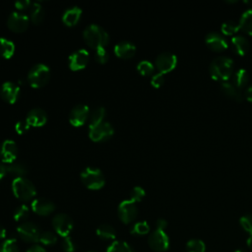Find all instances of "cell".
<instances>
[{"mask_svg": "<svg viewBox=\"0 0 252 252\" xmlns=\"http://www.w3.org/2000/svg\"><path fill=\"white\" fill-rule=\"evenodd\" d=\"M233 73V60L227 56H218L210 64V74L214 80L228 81Z\"/></svg>", "mask_w": 252, "mask_h": 252, "instance_id": "1", "label": "cell"}, {"mask_svg": "<svg viewBox=\"0 0 252 252\" xmlns=\"http://www.w3.org/2000/svg\"><path fill=\"white\" fill-rule=\"evenodd\" d=\"M83 37L85 42L94 50L104 47L109 41V35L106 31L95 24L89 25L84 30Z\"/></svg>", "mask_w": 252, "mask_h": 252, "instance_id": "2", "label": "cell"}, {"mask_svg": "<svg viewBox=\"0 0 252 252\" xmlns=\"http://www.w3.org/2000/svg\"><path fill=\"white\" fill-rule=\"evenodd\" d=\"M12 191L22 201L32 200L36 194L34 185L26 177H16L12 182Z\"/></svg>", "mask_w": 252, "mask_h": 252, "instance_id": "3", "label": "cell"}, {"mask_svg": "<svg viewBox=\"0 0 252 252\" xmlns=\"http://www.w3.org/2000/svg\"><path fill=\"white\" fill-rule=\"evenodd\" d=\"M83 184L91 190H98L104 186L105 178L100 169L96 167H86L81 172Z\"/></svg>", "mask_w": 252, "mask_h": 252, "instance_id": "4", "label": "cell"}, {"mask_svg": "<svg viewBox=\"0 0 252 252\" xmlns=\"http://www.w3.org/2000/svg\"><path fill=\"white\" fill-rule=\"evenodd\" d=\"M50 78L49 67L45 64L38 63L31 68L28 74V81L32 88L43 87Z\"/></svg>", "mask_w": 252, "mask_h": 252, "instance_id": "5", "label": "cell"}, {"mask_svg": "<svg viewBox=\"0 0 252 252\" xmlns=\"http://www.w3.org/2000/svg\"><path fill=\"white\" fill-rule=\"evenodd\" d=\"M114 129L107 121L95 125H89V137L94 142H104L112 137Z\"/></svg>", "mask_w": 252, "mask_h": 252, "instance_id": "6", "label": "cell"}, {"mask_svg": "<svg viewBox=\"0 0 252 252\" xmlns=\"http://www.w3.org/2000/svg\"><path fill=\"white\" fill-rule=\"evenodd\" d=\"M17 232L20 238L26 242H37L40 237V230L38 226L32 222L25 221L17 227Z\"/></svg>", "mask_w": 252, "mask_h": 252, "instance_id": "7", "label": "cell"}, {"mask_svg": "<svg viewBox=\"0 0 252 252\" xmlns=\"http://www.w3.org/2000/svg\"><path fill=\"white\" fill-rule=\"evenodd\" d=\"M150 247L157 252H163L169 247V238L164 232V229L157 228L149 236Z\"/></svg>", "mask_w": 252, "mask_h": 252, "instance_id": "8", "label": "cell"}, {"mask_svg": "<svg viewBox=\"0 0 252 252\" xmlns=\"http://www.w3.org/2000/svg\"><path fill=\"white\" fill-rule=\"evenodd\" d=\"M52 226L60 236L66 237L73 229V220L66 214H57L52 219Z\"/></svg>", "mask_w": 252, "mask_h": 252, "instance_id": "9", "label": "cell"}, {"mask_svg": "<svg viewBox=\"0 0 252 252\" xmlns=\"http://www.w3.org/2000/svg\"><path fill=\"white\" fill-rule=\"evenodd\" d=\"M118 217L124 223H130L132 222L137 215H138V208L136 206V203L129 200L122 201L118 206Z\"/></svg>", "mask_w": 252, "mask_h": 252, "instance_id": "10", "label": "cell"}, {"mask_svg": "<svg viewBox=\"0 0 252 252\" xmlns=\"http://www.w3.org/2000/svg\"><path fill=\"white\" fill-rule=\"evenodd\" d=\"M155 63H156V67L159 71V73L165 74V73L172 71L175 68V66L177 64V57L175 54L165 51V52H162L159 55H158Z\"/></svg>", "mask_w": 252, "mask_h": 252, "instance_id": "11", "label": "cell"}, {"mask_svg": "<svg viewBox=\"0 0 252 252\" xmlns=\"http://www.w3.org/2000/svg\"><path fill=\"white\" fill-rule=\"evenodd\" d=\"M90 117V109L88 105L84 103H79L75 105L70 114H69V121L75 127H80L85 124V122Z\"/></svg>", "mask_w": 252, "mask_h": 252, "instance_id": "12", "label": "cell"}, {"mask_svg": "<svg viewBox=\"0 0 252 252\" xmlns=\"http://www.w3.org/2000/svg\"><path fill=\"white\" fill-rule=\"evenodd\" d=\"M7 25L15 32H23L29 26V17L20 12H13L8 17Z\"/></svg>", "mask_w": 252, "mask_h": 252, "instance_id": "13", "label": "cell"}, {"mask_svg": "<svg viewBox=\"0 0 252 252\" xmlns=\"http://www.w3.org/2000/svg\"><path fill=\"white\" fill-rule=\"evenodd\" d=\"M90 55L86 49H78L69 56V68L73 71L84 69L89 63Z\"/></svg>", "mask_w": 252, "mask_h": 252, "instance_id": "14", "label": "cell"}, {"mask_svg": "<svg viewBox=\"0 0 252 252\" xmlns=\"http://www.w3.org/2000/svg\"><path fill=\"white\" fill-rule=\"evenodd\" d=\"M18 156V147L15 141L5 140L0 148V158L1 160L7 163H12Z\"/></svg>", "mask_w": 252, "mask_h": 252, "instance_id": "15", "label": "cell"}, {"mask_svg": "<svg viewBox=\"0 0 252 252\" xmlns=\"http://www.w3.org/2000/svg\"><path fill=\"white\" fill-rule=\"evenodd\" d=\"M20 87L10 81L2 84L0 89L1 97L9 103H15L20 96Z\"/></svg>", "mask_w": 252, "mask_h": 252, "instance_id": "16", "label": "cell"}, {"mask_svg": "<svg viewBox=\"0 0 252 252\" xmlns=\"http://www.w3.org/2000/svg\"><path fill=\"white\" fill-rule=\"evenodd\" d=\"M205 42L208 47L214 51H222L228 46L225 37L217 32H209L205 37Z\"/></svg>", "mask_w": 252, "mask_h": 252, "instance_id": "17", "label": "cell"}, {"mask_svg": "<svg viewBox=\"0 0 252 252\" xmlns=\"http://www.w3.org/2000/svg\"><path fill=\"white\" fill-rule=\"evenodd\" d=\"M55 209V205L48 199L37 198L32 203V210L39 216H48Z\"/></svg>", "mask_w": 252, "mask_h": 252, "instance_id": "18", "label": "cell"}, {"mask_svg": "<svg viewBox=\"0 0 252 252\" xmlns=\"http://www.w3.org/2000/svg\"><path fill=\"white\" fill-rule=\"evenodd\" d=\"M26 120L28 121L30 126L40 127L46 123L47 115H46V112L42 108L35 107L29 111Z\"/></svg>", "mask_w": 252, "mask_h": 252, "instance_id": "19", "label": "cell"}, {"mask_svg": "<svg viewBox=\"0 0 252 252\" xmlns=\"http://www.w3.org/2000/svg\"><path fill=\"white\" fill-rule=\"evenodd\" d=\"M136 52V46L130 41H119L114 46V53L117 57L122 59H128L134 56Z\"/></svg>", "mask_w": 252, "mask_h": 252, "instance_id": "20", "label": "cell"}, {"mask_svg": "<svg viewBox=\"0 0 252 252\" xmlns=\"http://www.w3.org/2000/svg\"><path fill=\"white\" fill-rule=\"evenodd\" d=\"M81 15H82V10L79 7L77 6L70 7L67 10H65V12L63 13L62 21L66 26L73 27L77 25L78 22L80 21Z\"/></svg>", "mask_w": 252, "mask_h": 252, "instance_id": "21", "label": "cell"}, {"mask_svg": "<svg viewBox=\"0 0 252 252\" xmlns=\"http://www.w3.org/2000/svg\"><path fill=\"white\" fill-rule=\"evenodd\" d=\"M220 89L228 97L234 100L241 101L243 98L240 89L236 87L232 82H229V81L220 82Z\"/></svg>", "mask_w": 252, "mask_h": 252, "instance_id": "22", "label": "cell"}, {"mask_svg": "<svg viewBox=\"0 0 252 252\" xmlns=\"http://www.w3.org/2000/svg\"><path fill=\"white\" fill-rule=\"evenodd\" d=\"M231 44H232L234 52H236L238 55H241V56L244 55L247 52V50L249 49V42H248L247 38L240 34L232 36Z\"/></svg>", "mask_w": 252, "mask_h": 252, "instance_id": "23", "label": "cell"}, {"mask_svg": "<svg viewBox=\"0 0 252 252\" xmlns=\"http://www.w3.org/2000/svg\"><path fill=\"white\" fill-rule=\"evenodd\" d=\"M6 171L16 177H24L28 173V167L22 161H14L6 165Z\"/></svg>", "mask_w": 252, "mask_h": 252, "instance_id": "24", "label": "cell"}, {"mask_svg": "<svg viewBox=\"0 0 252 252\" xmlns=\"http://www.w3.org/2000/svg\"><path fill=\"white\" fill-rule=\"evenodd\" d=\"M239 25L240 29L252 35V8H249L242 13L239 20Z\"/></svg>", "mask_w": 252, "mask_h": 252, "instance_id": "25", "label": "cell"}, {"mask_svg": "<svg viewBox=\"0 0 252 252\" xmlns=\"http://www.w3.org/2000/svg\"><path fill=\"white\" fill-rule=\"evenodd\" d=\"M15 52V44L13 41L0 37V56L3 58H10Z\"/></svg>", "mask_w": 252, "mask_h": 252, "instance_id": "26", "label": "cell"}, {"mask_svg": "<svg viewBox=\"0 0 252 252\" xmlns=\"http://www.w3.org/2000/svg\"><path fill=\"white\" fill-rule=\"evenodd\" d=\"M30 17L33 24H39L44 17V10L39 3H32L30 7Z\"/></svg>", "mask_w": 252, "mask_h": 252, "instance_id": "27", "label": "cell"}, {"mask_svg": "<svg viewBox=\"0 0 252 252\" xmlns=\"http://www.w3.org/2000/svg\"><path fill=\"white\" fill-rule=\"evenodd\" d=\"M249 79V75L247 73V71L243 68H239L237 69L234 74H233V79H232V83L238 87L239 89H241L242 87H244Z\"/></svg>", "mask_w": 252, "mask_h": 252, "instance_id": "28", "label": "cell"}, {"mask_svg": "<svg viewBox=\"0 0 252 252\" xmlns=\"http://www.w3.org/2000/svg\"><path fill=\"white\" fill-rule=\"evenodd\" d=\"M96 235L102 239H114L115 230L109 224H101L96 228Z\"/></svg>", "mask_w": 252, "mask_h": 252, "instance_id": "29", "label": "cell"}, {"mask_svg": "<svg viewBox=\"0 0 252 252\" xmlns=\"http://www.w3.org/2000/svg\"><path fill=\"white\" fill-rule=\"evenodd\" d=\"M240 29V25L239 22H236L234 20H228L222 23L221 27H220V31L223 34L226 35H230L233 34L235 32H238V30Z\"/></svg>", "mask_w": 252, "mask_h": 252, "instance_id": "30", "label": "cell"}, {"mask_svg": "<svg viewBox=\"0 0 252 252\" xmlns=\"http://www.w3.org/2000/svg\"><path fill=\"white\" fill-rule=\"evenodd\" d=\"M106 252H134L132 247L125 241H113Z\"/></svg>", "mask_w": 252, "mask_h": 252, "instance_id": "31", "label": "cell"}, {"mask_svg": "<svg viewBox=\"0 0 252 252\" xmlns=\"http://www.w3.org/2000/svg\"><path fill=\"white\" fill-rule=\"evenodd\" d=\"M106 115V111L104 107H97L95 108L90 116V125H95L102 121H104V117Z\"/></svg>", "mask_w": 252, "mask_h": 252, "instance_id": "32", "label": "cell"}, {"mask_svg": "<svg viewBox=\"0 0 252 252\" xmlns=\"http://www.w3.org/2000/svg\"><path fill=\"white\" fill-rule=\"evenodd\" d=\"M206 245L201 239H191L186 243L187 252H205Z\"/></svg>", "mask_w": 252, "mask_h": 252, "instance_id": "33", "label": "cell"}, {"mask_svg": "<svg viewBox=\"0 0 252 252\" xmlns=\"http://www.w3.org/2000/svg\"><path fill=\"white\" fill-rule=\"evenodd\" d=\"M150 231V225L147 221H138L133 224L130 232L134 235H145Z\"/></svg>", "mask_w": 252, "mask_h": 252, "instance_id": "34", "label": "cell"}, {"mask_svg": "<svg viewBox=\"0 0 252 252\" xmlns=\"http://www.w3.org/2000/svg\"><path fill=\"white\" fill-rule=\"evenodd\" d=\"M0 252H19L17 240L15 238H7L0 245Z\"/></svg>", "mask_w": 252, "mask_h": 252, "instance_id": "35", "label": "cell"}, {"mask_svg": "<svg viewBox=\"0 0 252 252\" xmlns=\"http://www.w3.org/2000/svg\"><path fill=\"white\" fill-rule=\"evenodd\" d=\"M155 66L154 64L149 60H142L137 65L138 72L143 76H149L154 72Z\"/></svg>", "mask_w": 252, "mask_h": 252, "instance_id": "36", "label": "cell"}, {"mask_svg": "<svg viewBox=\"0 0 252 252\" xmlns=\"http://www.w3.org/2000/svg\"><path fill=\"white\" fill-rule=\"evenodd\" d=\"M29 214H30L29 207L27 205L23 204L15 210L13 217H14V220L16 221H23L29 217Z\"/></svg>", "mask_w": 252, "mask_h": 252, "instance_id": "37", "label": "cell"}, {"mask_svg": "<svg viewBox=\"0 0 252 252\" xmlns=\"http://www.w3.org/2000/svg\"><path fill=\"white\" fill-rule=\"evenodd\" d=\"M39 242L43 245H53L57 242V236L51 231H44L40 234Z\"/></svg>", "mask_w": 252, "mask_h": 252, "instance_id": "38", "label": "cell"}, {"mask_svg": "<svg viewBox=\"0 0 252 252\" xmlns=\"http://www.w3.org/2000/svg\"><path fill=\"white\" fill-rule=\"evenodd\" d=\"M241 227L249 233V235H252V215L248 214L240 218L239 220Z\"/></svg>", "mask_w": 252, "mask_h": 252, "instance_id": "39", "label": "cell"}, {"mask_svg": "<svg viewBox=\"0 0 252 252\" xmlns=\"http://www.w3.org/2000/svg\"><path fill=\"white\" fill-rule=\"evenodd\" d=\"M146 195L145 190L141 186H135L130 192V200L133 202H140Z\"/></svg>", "mask_w": 252, "mask_h": 252, "instance_id": "40", "label": "cell"}, {"mask_svg": "<svg viewBox=\"0 0 252 252\" xmlns=\"http://www.w3.org/2000/svg\"><path fill=\"white\" fill-rule=\"evenodd\" d=\"M61 246H62V249L65 252H74L76 250V244L70 236L63 237V240L61 242Z\"/></svg>", "mask_w": 252, "mask_h": 252, "instance_id": "41", "label": "cell"}, {"mask_svg": "<svg viewBox=\"0 0 252 252\" xmlns=\"http://www.w3.org/2000/svg\"><path fill=\"white\" fill-rule=\"evenodd\" d=\"M94 58H95V60H96L98 63L104 64V63H106L107 60H108V53H107V51L105 50L104 47L95 49Z\"/></svg>", "mask_w": 252, "mask_h": 252, "instance_id": "42", "label": "cell"}, {"mask_svg": "<svg viewBox=\"0 0 252 252\" xmlns=\"http://www.w3.org/2000/svg\"><path fill=\"white\" fill-rule=\"evenodd\" d=\"M163 75L164 74H162V73H157V74H155L153 77H152V79H151V84H152V86L153 87H155V88H159V87H161L162 85H163V83H164V77H163Z\"/></svg>", "mask_w": 252, "mask_h": 252, "instance_id": "43", "label": "cell"}, {"mask_svg": "<svg viewBox=\"0 0 252 252\" xmlns=\"http://www.w3.org/2000/svg\"><path fill=\"white\" fill-rule=\"evenodd\" d=\"M15 128H16V131L19 134H23V133L27 132L30 129V124L28 123L27 120H20L16 123Z\"/></svg>", "mask_w": 252, "mask_h": 252, "instance_id": "44", "label": "cell"}, {"mask_svg": "<svg viewBox=\"0 0 252 252\" xmlns=\"http://www.w3.org/2000/svg\"><path fill=\"white\" fill-rule=\"evenodd\" d=\"M32 5V3L29 1V0H18L16 3H15V7L22 11V10H25L27 8H30Z\"/></svg>", "mask_w": 252, "mask_h": 252, "instance_id": "45", "label": "cell"}, {"mask_svg": "<svg viewBox=\"0 0 252 252\" xmlns=\"http://www.w3.org/2000/svg\"><path fill=\"white\" fill-rule=\"evenodd\" d=\"M27 252H46L45 249L40 245H33L28 249Z\"/></svg>", "mask_w": 252, "mask_h": 252, "instance_id": "46", "label": "cell"}, {"mask_svg": "<svg viewBox=\"0 0 252 252\" xmlns=\"http://www.w3.org/2000/svg\"><path fill=\"white\" fill-rule=\"evenodd\" d=\"M166 225H167V222H166L165 220H163V219H158V220H157V223H156L157 228L164 229V228L166 227Z\"/></svg>", "mask_w": 252, "mask_h": 252, "instance_id": "47", "label": "cell"}, {"mask_svg": "<svg viewBox=\"0 0 252 252\" xmlns=\"http://www.w3.org/2000/svg\"><path fill=\"white\" fill-rule=\"evenodd\" d=\"M245 97L247 98V100H249L250 102H252V85H250L245 92Z\"/></svg>", "mask_w": 252, "mask_h": 252, "instance_id": "48", "label": "cell"}, {"mask_svg": "<svg viewBox=\"0 0 252 252\" xmlns=\"http://www.w3.org/2000/svg\"><path fill=\"white\" fill-rule=\"evenodd\" d=\"M6 173H7V171H6V165H4V164L0 161V180L5 176Z\"/></svg>", "mask_w": 252, "mask_h": 252, "instance_id": "49", "label": "cell"}, {"mask_svg": "<svg viewBox=\"0 0 252 252\" xmlns=\"http://www.w3.org/2000/svg\"><path fill=\"white\" fill-rule=\"evenodd\" d=\"M6 237V229L2 226H0V239H3Z\"/></svg>", "mask_w": 252, "mask_h": 252, "instance_id": "50", "label": "cell"}, {"mask_svg": "<svg viewBox=\"0 0 252 252\" xmlns=\"http://www.w3.org/2000/svg\"><path fill=\"white\" fill-rule=\"evenodd\" d=\"M246 243H247V246L252 249V235H249V237H248Z\"/></svg>", "mask_w": 252, "mask_h": 252, "instance_id": "51", "label": "cell"}, {"mask_svg": "<svg viewBox=\"0 0 252 252\" xmlns=\"http://www.w3.org/2000/svg\"><path fill=\"white\" fill-rule=\"evenodd\" d=\"M234 252H245L244 250H241V249H238V250H235Z\"/></svg>", "mask_w": 252, "mask_h": 252, "instance_id": "52", "label": "cell"}]
</instances>
